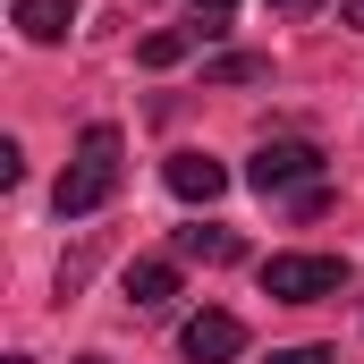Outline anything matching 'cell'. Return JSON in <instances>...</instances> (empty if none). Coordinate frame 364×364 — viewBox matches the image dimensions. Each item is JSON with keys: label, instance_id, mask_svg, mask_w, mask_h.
Here are the masks:
<instances>
[{"label": "cell", "instance_id": "cell-8", "mask_svg": "<svg viewBox=\"0 0 364 364\" xmlns=\"http://www.w3.org/2000/svg\"><path fill=\"white\" fill-rule=\"evenodd\" d=\"M246 246H237V229H212V220H195L178 229V263H237Z\"/></svg>", "mask_w": 364, "mask_h": 364}, {"label": "cell", "instance_id": "cell-12", "mask_svg": "<svg viewBox=\"0 0 364 364\" xmlns=\"http://www.w3.org/2000/svg\"><path fill=\"white\" fill-rule=\"evenodd\" d=\"M272 364H339V348H279Z\"/></svg>", "mask_w": 364, "mask_h": 364}, {"label": "cell", "instance_id": "cell-7", "mask_svg": "<svg viewBox=\"0 0 364 364\" xmlns=\"http://www.w3.org/2000/svg\"><path fill=\"white\" fill-rule=\"evenodd\" d=\"M9 17H17V34H26V43H68L77 0H9Z\"/></svg>", "mask_w": 364, "mask_h": 364}, {"label": "cell", "instance_id": "cell-3", "mask_svg": "<svg viewBox=\"0 0 364 364\" xmlns=\"http://www.w3.org/2000/svg\"><path fill=\"white\" fill-rule=\"evenodd\" d=\"M246 186H255V195H288V203H296V195H314V186H322V153H314L305 136H272V144L246 161Z\"/></svg>", "mask_w": 364, "mask_h": 364}, {"label": "cell", "instance_id": "cell-16", "mask_svg": "<svg viewBox=\"0 0 364 364\" xmlns=\"http://www.w3.org/2000/svg\"><path fill=\"white\" fill-rule=\"evenodd\" d=\"M9 364H34V356H9Z\"/></svg>", "mask_w": 364, "mask_h": 364}, {"label": "cell", "instance_id": "cell-13", "mask_svg": "<svg viewBox=\"0 0 364 364\" xmlns=\"http://www.w3.org/2000/svg\"><path fill=\"white\" fill-rule=\"evenodd\" d=\"M279 17H314V9H322V0H272Z\"/></svg>", "mask_w": 364, "mask_h": 364}, {"label": "cell", "instance_id": "cell-6", "mask_svg": "<svg viewBox=\"0 0 364 364\" xmlns=\"http://www.w3.org/2000/svg\"><path fill=\"white\" fill-rule=\"evenodd\" d=\"M170 296H178V263H170V255H144V263H127V305H136V314H161Z\"/></svg>", "mask_w": 364, "mask_h": 364}, {"label": "cell", "instance_id": "cell-10", "mask_svg": "<svg viewBox=\"0 0 364 364\" xmlns=\"http://www.w3.org/2000/svg\"><path fill=\"white\" fill-rule=\"evenodd\" d=\"M195 43H203L195 26H161V34H144V43H136V68H178Z\"/></svg>", "mask_w": 364, "mask_h": 364}, {"label": "cell", "instance_id": "cell-15", "mask_svg": "<svg viewBox=\"0 0 364 364\" xmlns=\"http://www.w3.org/2000/svg\"><path fill=\"white\" fill-rule=\"evenodd\" d=\"M77 364H110V356H77Z\"/></svg>", "mask_w": 364, "mask_h": 364}, {"label": "cell", "instance_id": "cell-2", "mask_svg": "<svg viewBox=\"0 0 364 364\" xmlns=\"http://www.w3.org/2000/svg\"><path fill=\"white\" fill-rule=\"evenodd\" d=\"M348 288V255H272L263 263V296L272 305H322Z\"/></svg>", "mask_w": 364, "mask_h": 364}, {"label": "cell", "instance_id": "cell-9", "mask_svg": "<svg viewBox=\"0 0 364 364\" xmlns=\"http://www.w3.org/2000/svg\"><path fill=\"white\" fill-rule=\"evenodd\" d=\"M263 77H272L263 51H212L203 60V85H263Z\"/></svg>", "mask_w": 364, "mask_h": 364}, {"label": "cell", "instance_id": "cell-14", "mask_svg": "<svg viewBox=\"0 0 364 364\" xmlns=\"http://www.w3.org/2000/svg\"><path fill=\"white\" fill-rule=\"evenodd\" d=\"M348 26H356V34H364V0H348Z\"/></svg>", "mask_w": 364, "mask_h": 364}, {"label": "cell", "instance_id": "cell-5", "mask_svg": "<svg viewBox=\"0 0 364 364\" xmlns=\"http://www.w3.org/2000/svg\"><path fill=\"white\" fill-rule=\"evenodd\" d=\"M161 178H170L178 203H220V195H229V170H220L212 153H170V161H161Z\"/></svg>", "mask_w": 364, "mask_h": 364}, {"label": "cell", "instance_id": "cell-1", "mask_svg": "<svg viewBox=\"0 0 364 364\" xmlns=\"http://www.w3.org/2000/svg\"><path fill=\"white\" fill-rule=\"evenodd\" d=\"M119 178H127V136H119L110 119H93L85 136H77V161L51 186V212H60V220H85V212H102V203L119 195Z\"/></svg>", "mask_w": 364, "mask_h": 364}, {"label": "cell", "instance_id": "cell-4", "mask_svg": "<svg viewBox=\"0 0 364 364\" xmlns=\"http://www.w3.org/2000/svg\"><path fill=\"white\" fill-rule=\"evenodd\" d=\"M178 348H186V364H229V356H246V322L220 314V305H203V314L178 331Z\"/></svg>", "mask_w": 364, "mask_h": 364}, {"label": "cell", "instance_id": "cell-11", "mask_svg": "<svg viewBox=\"0 0 364 364\" xmlns=\"http://www.w3.org/2000/svg\"><path fill=\"white\" fill-rule=\"evenodd\" d=\"M229 17H237V0H195V34H203V43H212Z\"/></svg>", "mask_w": 364, "mask_h": 364}]
</instances>
